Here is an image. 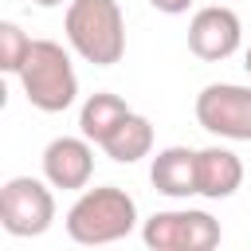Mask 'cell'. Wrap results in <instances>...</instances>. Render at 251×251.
Listing matches in <instances>:
<instances>
[{
    "instance_id": "obj_3",
    "label": "cell",
    "mask_w": 251,
    "mask_h": 251,
    "mask_svg": "<svg viewBox=\"0 0 251 251\" xmlns=\"http://www.w3.org/2000/svg\"><path fill=\"white\" fill-rule=\"evenodd\" d=\"M16 78L24 86V98L39 114H63L78 98V75H75L71 51L55 39H31V51Z\"/></svg>"
},
{
    "instance_id": "obj_5",
    "label": "cell",
    "mask_w": 251,
    "mask_h": 251,
    "mask_svg": "<svg viewBox=\"0 0 251 251\" xmlns=\"http://www.w3.org/2000/svg\"><path fill=\"white\" fill-rule=\"evenodd\" d=\"M141 239L153 251H212L224 231L220 220L204 208H165L141 224Z\"/></svg>"
},
{
    "instance_id": "obj_15",
    "label": "cell",
    "mask_w": 251,
    "mask_h": 251,
    "mask_svg": "<svg viewBox=\"0 0 251 251\" xmlns=\"http://www.w3.org/2000/svg\"><path fill=\"white\" fill-rule=\"evenodd\" d=\"M31 4H39V8H59L63 0H31Z\"/></svg>"
},
{
    "instance_id": "obj_13",
    "label": "cell",
    "mask_w": 251,
    "mask_h": 251,
    "mask_svg": "<svg viewBox=\"0 0 251 251\" xmlns=\"http://www.w3.org/2000/svg\"><path fill=\"white\" fill-rule=\"evenodd\" d=\"M27 51H31V35H27L16 20H4V24H0V71L20 75Z\"/></svg>"
},
{
    "instance_id": "obj_4",
    "label": "cell",
    "mask_w": 251,
    "mask_h": 251,
    "mask_svg": "<svg viewBox=\"0 0 251 251\" xmlns=\"http://www.w3.org/2000/svg\"><path fill=\"white\" fill-rule=\"evenodd\" d=\"M55 184L43 176H8L0 188V224L16 239L43 235L55 224Z\"/></svg>"
},
{
    "instance_id": "obj_11",
    "label": "cell",
    "mask_w": 251,
    "mask_h": 251,
    "mask_svg": "<svg viewBox=\"0 0 251 251\" xmlns=\"http://www.w3.org/2000/svg\"><path fill=\"white\" fill-rule=\"evenodd\" d=\"M102 153L110 157V161H118V165H133V161H141V157H149L153 153V122L145 118V114H126L122 122H118V129L102 141Z\"/></svg>"
},
{
    "instance_id": "obj_12",
    "label": "cell",
    "mask_w": 251,
    "mask_h": 251,
    "mask_svg": "<svg viewBox=\"0 0 251 251\" xmlns=\"http://www.w3.org/2000/svg\"><path fill=\"white\" fill-rule=\"evenodd\" d=\"M126 114H129L126 98H118V94H110V90H94V94L82 102V110H78V133L90 137L94 145H102V141L118 129V122H122Z\"/></svg>"
},
{
    "instance_id": "obj_16",
    "label": "cell",
    "mask_w": 251,
    "mask_h": 251,
    "mask_svg": "<svg viewBox=\"0 0 251 251\" xmlns=\"http://www.w3.org/2000/svg\"><path fill=\"white\" fill-rule=\"evenodd\" d=\"M243 71L251 75V47H247V55H243Z\"/></svg>"
},
{
    "instance_id": "obj_14",
    "label": "cell",
    "mask_w": 251,
    "mask_h": 251,
    "mask_svg": "<svg viewBox=\"0 0 251 251\" xmlns=\"http://www.w3.org/2000/svg\"><path fill=\"white\" fill-rule=\"evenodd\" d=\"M157 12H165V16H180V12H188L196 0H149Z\"/></svg>"
},
{
    "instance_id": "obj_7",
    "label": "cell",
    "mask_w": 251,
    "mask_h": 251,
    "mask_svg": "<svg viewBox=\"0 0 251 251\" xmlns=\"http://www.w3.org/2000/svg\"><path fill=\"white\" fill-rule=\"evenodd\" d=\"M243 43V24L227 4H208L196 8L188 20V51L204 63H224L239 51Z\"/></svg>"
},
{
    "instance_id": "obj_10",
    "label": "cell",
    "mask_w": 251,
    "mask_h": 251,
    "mask_svg": "<svg viewBox=\"0 0 251 251\" xmlns=\"http://www.w3.org/2000/svg\"><path fill=\"white\" fill-rule=\"evenodd\" d=\"M196 180H200L204 200H227L243 184V161L224 145L196 149Z\"/></svg>"
},
{
    "instance_id": "obj_9",
    "label": "cell",
    "mask_w": 251,
    "mask_h": 251,
    "mask_svg": "<svg viewBox=\"0 0 251 251\" xmlns=\"http://www.w3.org/2000/svg\"><path fill=\"white\" fill-rule=\"evenodd\" d=\"M149 180L161 196L169 200H188L200 196V180H196V149L188 145H165L157 149L153 165H149Z\"/></svg>"
},
{
    "instance_id": "obj_2",
    "label": "cell",
    "mask_w": 251,
    "mask_h": 251,
    "mask_svg": "<svg viewBox=\"0 0 251 251\" xmlns=\"http://www.w3.org/2000/svg\"><path fill=\"white\" fill-rule=\"evenodd\" d=\"M67 43L90 67H114L126 55V16L118 0H67Z\"/></svg>"
},
{
    "instance_id": "obj_6",
    "label": "cell",
    "mask_w": 251,
    "mask_h": 251,
    "mask_svg": "<svg viewBox=\"0 0 251 251\" xmlns=\"http://www.w3.org/2000/svg\"><path fill=\"white\" fill-rule=\"evenodd\" d=\"M196 122L224 141H251V86L208 82L196 94Z\"/></svg>"
},
{
    "instance_id": "obj_1",
    "label": "cell",
    "mask_w": 251,
    "mask_h": 251,
    "mask_svg": "<svg viewBox=\"0 0 251 251\" xmlns=\"http://www.w3.org/2000/svg\"><path fill=\"white\" fill-rule=\"evenodd\" d=\"M137 200L118 188V184H98V188H82L78 200L67 208V235L82 247H102V243H118L137 227Z\"/></svg>"
},
{
    "instance_id": "obj_8",
    "label": "cell",
    "mask_w": 251,
    "mask_h": 251,
    "mask_svg": "<svg viewBox=\"0 0 251 251\" xmlns=\"http://www.w3.org/2000/svg\"><path fill=\"white\" fill-rule=\"evenodd\" d=\"M43 176L63 192H82L94 176V141L90 137H51L43 149Z\"/></svg>"
}]
</instances>
